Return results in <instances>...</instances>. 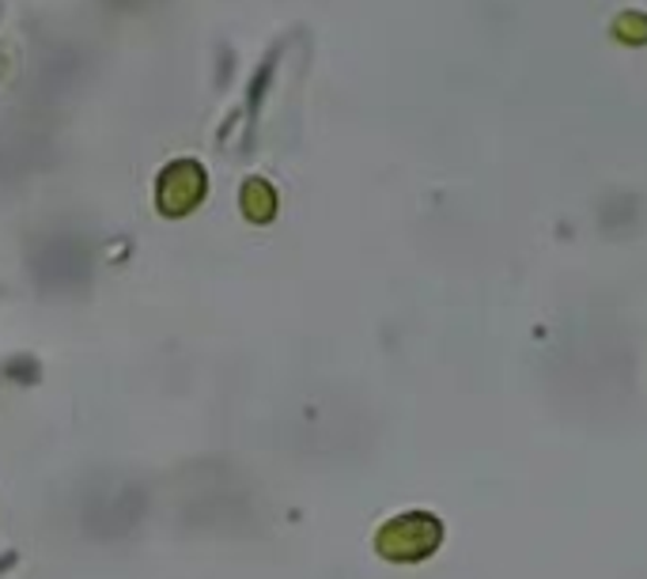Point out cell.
<instances>
[{
    "label": "cell",
    "mask_w": 647,
    "mask_h": 579,
    "mask_svg": "<svg viewBox=\"0 0 647 579\" xmlns=\"http://www.w3.org/2000/svg\"><path fill=\"white\" fill-rule=\"evenodd\" d=\"M439 541H443L439 519L413 511V515H397L394 522H386L378 530V553L386 560H424L428 553H436Z\"/></svg>",
    "instance_id": "obj_1"
},
{
    "label": "cell",
    "mask_w": 647,
    "mask_h": 579,
    "mask_svg": "<svg viewBox=\"0 0 647 579\" xmlns=\"http://www.w3.org/2000/svg\"><path fill=\"white\" fill-rule=\"evenodd\" d=\"M155 197H160V209L168 216L190 213V209L205 197V167L193 160L168 163L160 174V190H155Z\"/></svg>",
    "instance_id": "obj_2"
},
{
    "label": "cell",
    "mask_w": 647,
    "mask_h": 579,
    "mask_svg": "<svg viewBox=\"0 0 647 579\" xmlns=\"http://www.w3.org/2000/svg\"><path fill=\"white\" fill-rule=\"evenodd\" d=\"M243 213L254 220V224H265L273 213H276V193L270 182H262V179H254V182H246L243 186Z\"/></svg>",
    "instance_id": "obj_3"
}]
</instances>
